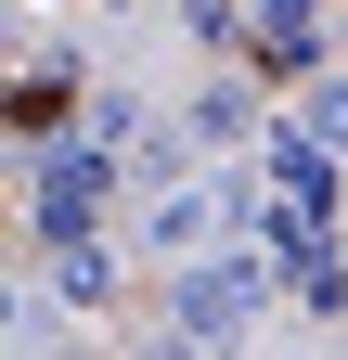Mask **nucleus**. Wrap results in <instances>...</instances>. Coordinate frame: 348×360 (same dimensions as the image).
I'll return each mask as SVG.
<instances>
[{
  "label": "nucleus",
  "instance_id": "f257e3e1",
  "mask_svg": "<svg viewBox=\"0 0 348 360\" xmlns=\"http://www.w3.org/2000/svg\"><path fill=\"white\" fill-rule=\"evenodd\" d=\"M65 103H77L65 77H26V90H13V129H26V142H39V129H65Z\"/></svg>",
  "mask_w": 348,
  "mask_h": 360
}]
</instances>
